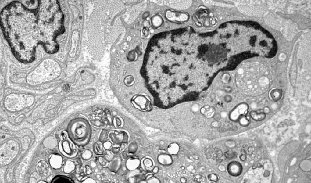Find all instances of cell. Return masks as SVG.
<instances>
[{"label":"cell","instance_id":"21","mask_svg":"<svg viewBox=\"0 0 311 183\" xmlns=\"http://www.w3.org/2000/svg\"><path fill=\"white\" fill-rule=\"evenodd\" d=\"M147 183H160V182L159 179H157V178L151 176L150 178H148V180L147 181Z\"/></svg>","mask_w":311,"mask_h":183},{"label":"cell","instance_id":"1","mask_svg":"<svg viewBox=\"0 0 311 183\" xmlns=\"http://www.w3.org/2000/svg\"><path fill=\"white\" fill-rule=\"evenodd\" d=\"M64 16L58 1H39L34 9L21 1L6 6L1 13V26L13 54L24 63L35 60L36 48L44 46L47 52L59 50L57 37L64 32Z\"/></svg>","mask_w":311,"mask_h":183},{"label":"cell","instance_id":"28","mask_svg":"<svg viewBox=\"0 0 311 183\" xmlns=\"http://www.w3.org/2000/svg\"><path fill=\"white\" fill-rule=\"evenodd\" d=\"M121 154H122V156H123V159H127L128 155V154H127V153L126 151H123V152H122Z\"/></svg>","mask_w":311,"mask_h":183},{"label":"cell","instance_id":"26","mask_svg":"<svg viewBox=\"0 0 311 183\" xmlns=\"http://www.w3.org/2000/svg\"><path fill=\"white\" fill-rule=\"evenodd\" d=\"M83 183H96V181L93 180V179H91V178H88V179H86L85 181H83Z\"/></svg>","mask_w":311,"mask_h":183},{"label":"cell","instance_id":"16","mask_svg":"<svg viewBox=\"0 0 311 183\" xmlns=\"http://www.w3.org/2000/svg\"><path fill=\"white\" fill-rule=\"evenodd\" d=\"M138 150V145L134 142L131 143L128 146V152L130 154H134Z\"/></svg>","mask_w":311,"mask_h":183},{"label":"cell","instance_id":"11","mask_svg":"<svg viewBox=\"0 0 311 183\" xmlns=\"http://www.w3.org/2000/svg\"><path fill=\"white\" fill-rule=\"evenodd\" d=\"M62 157L58 154H53L50 160V163L54 168H59L62 163Z\"/></svg>","mask_w":311,"mask_h":183},{"label":"cell","instance_id":"17","mask_svg":"<svg viewBox=\"0 0 311 183\" xmlns=\"http://www.w3.org/2000/svg\"><path fill=\"white\" fill-rule=\"evenodd\" d=\"M108 132L107 130H105V129H103L102 131L101 132V135H100V137H99V140L102 142H106V140L108 138Z\"/></svg>","mask_w":311,"mask_h":183},{"label":"cell","instance_id":"20","mask_svg":"<svg viewBox=\"0 0 311 183\" xmlns=\"http://www.w3.org/2000/svg\"><path fill=\"white\" fill-rule=\"evenodd\" d=\"M251 115H252V118L254 119H255V120H262V119H263V118H264V116H265L263 114L257 115V113H253L252 112L251 113Z\"/></svg>","mask_w":311,"mask_h":183},{"label":"cell","instance_id":"15","mask_svg":"<svg viewBox=\"0 0 311 183\" xmlns=\"http://www.w3.org/2000/svg\"><path fill=\"white\" fill-rule=\"evenodd\" d=\"M121 164V159L120 157H116L115 159H113V160L110 165V168L113 170H119Z\"/></svg>","mask_w":311,"mask_h":183},{"label":"cell","instance_id":"14","mask_svg":"<svg viewBox=\"0 0 311 183\" xmlns=\"http://www.w3.org/2000/svg\"><path fill=\"white\" fill-rule=\"evenodd\" d=\"M93 149L94 153L97 155H102L104 152L103 145L99 142H97L94 143L93 146Z\"/></svg>","mask_w":311,"mask_h":183},{"label":"cell","instance_id":"31","mask_svg":"<svg viewBox=\"0 0 311 183\" xmlns=\"http://www.w3.org/2000/svg\"><path fill=\"white\" fill-rule=\"evenodd\" d=\"M187 179L186 178H181V183H186Z\"/></svg>","mask_w":311,"mask_h":183},{"label":"cell","instance_id":"30","mask_svg":"<svg viewBox=\"0 0 311 183\" xmlns=\"http://www.w3.org/2000/svg\"><path fill=\"white\" fill-rule=\"evenodd\" d=\"M159 171V168L158 167H154L152 170V172H153L154 173H157Z\"/></svg>","mask_w":311,"mask_h":183},{"label":"cell","instance_id":"4","mask_svg":"<svg viewBox=\"0 0 311 183\" xmlns=\"http://www.w3.org/2000/svg\"><path fill=\"white\" fill-rule=\"evenodd\" d=\"M59 149L63 155L69 158L74 157L77 154L75 145L69 139L68 134L59 142Z\"/></svg>","mask_w":311,"mask_h":183},{"label":"cell","instance_id":"29","mask_svg":"<svg viewBox=\"0 0 311 183\" xmlns=\"http://www.w3.org/2000/svg\"><path fill=\"white\" fill-rule=\"evenodd\" d=\"M149 15H150V13H149L148 12H145V13L143 14L142 18H143V19H146L147 17H148L149 16Z\"/></svg>","mask_w":311,"mask_h":183},{"label":"cell","instance_id":"3","mask_svg":"<svg viewBox=\"0 0 311 183\" xmlns=\"http://www.w3.org/2000/svg\"><path fill=\"white\" fill-rule=\"evenodd\" d=\"M273 170L268 161L252 167L245 174L241 183H271Z\"/></svg>","mask_w":311,"mask_h":183},{"label":"cell","instance_id":"13","mask_svg":"<svg viewBox=\"0 0 311 183\" xmlns=\"http://www.w3.org/2000/svg\"><path fill=\"white\" fill-rule=\"evenodd\" d=\"M179 145L177 143H173L168 146L167 151L170 155H176L179 152Z\"/></svg>","mask_w":311,"mask_h":183},{"label":"cell","instance_id":"18","mask_svg":"<svg viewBox=\"0 0 311 183\" xmlns=\"http://www.w3.org/2000/svg\"><path fill=\"white\" fill-rule=\"evenodd\" d=\"M143 164L144 165L145 167L146 168H150L152 167L153 165V162H152V160L149 158H146L143 161Z\"/></svg>","mask_w":311,"mask_h":183},{"label":"cell","instance_id":"33","mask_svg":"<svg viewBox=\"0 0 311 183\" xmlns=\"http://www.w3.org/2000/svg\"><path fill=\"white\" fill-rule=\"evenodd\" d=\"M139 183H147V181H139Z\"/></svg>","mask_w":311,"mask_h":183},{"label":"cell","instance_id":"5","mask_svg":"<svg viewBox=\"0 0 311 183\" xmlns=\"http://www.w3.org/2000/svg\"><path fill=\"white\" fill-rule=\"evenodd\" d=\"M109 137L113 142L117 145H123L128 142V135L123 131H112L109 133Z\"/></svg>","mask_w":311,"mask_h":183},{"label":"cell","instance_id":"9","mask_svg":"<svg viewBox=\"0 0 311 183\" xmlns=\"http://www.w3.org/2000/svg\"><path fill=\"white\" fill-rule=\"evenodd\" d=\"M247 109V107L245 105H241L239 106L237 109L235 110L234 112H233L231 117L232 119L235 120L238 118L239 115L241 114H244L246 112V110Z\"/></svg>","mask_w":311,"mask_h":183},{"label":"cell","instance_id":"7","mask_svg":"<svg viewBox=\"0 0 311 183\" xmlns=\"http://www.w3.org/2000/svg\"><path fill=\"white\" fill-rule=\"evenodd\" d=\"M157 161L162 165H170L173 162L172 156L168 154H161L157 157Z\"/></svg>","mask_w":311,"mask_h":183},{"label":"cell","instance_id":"2","mask_svg":"<svg viewBox=\"0 0 311 183\" xmlns=\"http://www.w3.org/2000/svg\"><path fill=\"white\" fill-rule=\"evenodd\" d=\"M67 134L69 139L78 146L88 145L91 137L90 124L83 118L73 119L68 124Z\"/></svg>","mask_w":311,"mask_h":183},{"label":"cell","instance_id":"22","mask_svg":"<svg viewBox=\"0 0 311 183\" xmlns=\"http://www.w3.org/2000/svg\"><path fill=\"white\" fill-rule=\"evenodd\" d=\"M112 143L110 141H106L103 144V146L105 149H106V150H109L111 146H112Z\"/></svg>","mask_w":311,"mask_h":183},{"label":"cell","instance_id":"6","mask_svg":"<svg viewBox=\"0 0 311 183\" xmlns=\"http://www.w3.org/2000/svg\"><path fill=\"white\" fill-rule=\"evenodd\" d=\"M227 170L231 175L238 176L241 174L242 167L240 163L236 162H233L229 164L227 167Z\"/></svg>","mask_w":311,"mask_h":183},{"label":"cell","instance_id":"10","mask_svg":"<svg viewBox=\"0 0 311 183\" xmlns=\"http://www.w3.org/2000/svg\"><path fill=\"white\" fill-rule=\"evenodd\" d=\"M51 183H74L72 179L64 175H57L53 178Z\"/></svg>","mask_w":311,"mask_h":183},{"label":"cell","instance_id":"12","mask_svg":"<svg viewBox=\"0 0 311 183\" xmlns=\"http://www.w3.org/2000/svg\"><path fill=\"white\" fill-rule=\"evenodd\" d=\"M148 100L143 97H139L137 99H134V102L135 104L139 106L140 108L142 109H146L148 106L147 104H148Z\"/></svg>","mask_w":311,"mask_h":183},{"label":"cell","instance_id":"19","mask_svg":"<svg viewBox=\"0 0 311 183\" xmlns=\"http://www.w3.org/2000/svg\"><path fill=\"white\" fill-rule=\"evenodd\" d=\"M113 124L115 127L116 128H120L122 126L121 124H122V121L121 120V119L118 117L115 118V119H113Z\"/></svg>","mask_w":311,"mask_h":183},{"label":"cell","instance_id":"25","mask_svg":"<svg viewBox=\"0 0 311 183\" xmlns=\"http://www.w3.org/2000/svg\"><path fill=\"white\" fill-rule=\"evenodd\" d=\"M286 58H287L286 55L284 53H281L279 57V59L281 61H284L286 59Z\"/></svg>","mask_w":311,"mask_h":183},{"label":"cell","instance_id":"23","mask_svg":"<svg viewBox=\"0 0 311 183\" xmlns=\"http://www.w3.org/2000/svg\"><path fill=\"white\" fill-rule=\"evenodd\" d=\"M99 161L102 166H105V165L108 164V162L105 159L104 157H101V156L99 157Z\"/></svg>","mask_w":311,"mask_h":183},{"label":"cell","instance_id":"34","mask_svg":"<svg viewBox=\"0 0 311 183\" xmlns=\"http://www.w3.org/2000/svg\"><path fill=\"white\" fill-rule=\"evenodd\" d=\"M41 183H46L45 182H41Z\"/></svg>","mask_w":311,"mask_h":183},{"label":"cell","instance_id":"24","mask_svg":"<svg viewBox=\"0 0 311 183\" xmlns=\"http://www.w3.org/2000/svg\"><path fill=\"white\" fill-rule=\"evenodd\" d=\"M120 151V148L119 147H113L112 149V152H113V153L117 155L119 153V152Z\"/></svg>","mask_w":311,"mask_h":183},{"label":"cell","instance_id":"8","mask_svg":"<svg viewBox=\"0 0 311 183\" xmlns=\"http://www.w3.org/2000/svg\"><path fill=\"white\" fill-rule=\"evenodd\" d=\"M140 163V162L138 159L130 157L127 161L126 167L129 170H134L139 167Z\"/></svg>","mask_w":311,"mask_h":183},{"label":"cell","instance_id":"32","mask_svg":"<svg viewBox=\"0 0 311 183\" xmlns=\"http://www.w3.org/2000/svg\"><path fill=\"white\" fill-rule=\"evenodd\" d=\"M216 20L215 18H213L212 19V20H211V24H212V25H214V24H216Z\"/></svg>","mask_w":311,"mask_h":183},{"label":"cell","instance_id":"27","mask_svg":"<svg viewBox=\"0 0 311 183\" xmlns=\"http://www.w3.org/2000/svg\"><path fill=\"white\" fill-rule=\"evenodd\" d=\"M229 79V75L227 74H225L223 77V81L225 82H227Z\"/></svg>","mask_w":311,"mask_h":183}]
</instances>
